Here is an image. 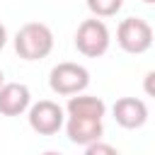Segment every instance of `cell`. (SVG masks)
Returning <instances> with one entry per match:
<instances>
[{
  "label": "cell",
  "mask_w": 155,
  "mask_h": 155,
  "mask_svg": "<svg viewBox=\"0 0 155 155\" xmlns=\"http://www.w3.org/2000/svg\"><path fill=\"white\" fill-rule=\"evenodd\" d=\"M15 51L22 61H41L53 51V31L44 22H27L15 34Z\"/></svg>",
  "instance_id": "6da1fadb"
},
{
  "label": "cell",
  "mask_w": 155,
  "mask_h": 155,
  "mask_svg": "<svg viewBox=\"0 0 155 155\" xmlns=\"http://www.w3.org/2000/svg\"><path fill=\"white\" fill-rule=\"evenodd\" d=\"M87 85H90V70L73 61H63L53 65L48 73V87L61 97H73L78 92H85Z\"/></svg>",
  "instance_id": "7a4b0ae2"
},
{
  "label": "cell",
  "mask_w": 155,
  "mask_h": 155,
  "mask_svg": "<svg viewBox=\"0 0 155 155\" xmlns=\"http://www.w3.org/2000/svg\"><path fill=\"white\" fill-rule=\"evenodd\" d=\"M109 44H111V34H109V27L102 22V17L80 22L78 31H75V48L82 56L99 58L109 51Z\"/></svg>",
  "instance_id": "3957f363"
},
{
  "label": "cell",
  "mask_w": 155,
  "mask_h": 155,
  "mask_svg": "<svg viewBox=\"0 0 155 155\" xmlns=\"http://www.w3.org/2000/svg\"><path fill=\"white\" fill-rule=\"evenodd\" d=\"M153 41H155V31L140 17H126L116 27V44L126 53H133V56L145 53L153 46Z\"/></svg>",
  "instance_id": "277c9868"
},
{
  "label": "cell",
  "mask_w": 155,
  "mask_h": 155,
  "mask_svg": "<svg viewBox=\"0 0 155 155\" xmlns=\"http://www.w3.org/2000/svg\"><path fill=\"white\" fill-rule=\"evenodd\" d=\"M65 109L53 99H39L27 111L29 128L39 136H56L61 128H65Z\"/></svg>",
  "instance_id": "5b68a950"
},
{
  "label": "cell",
  "mask_w": 155,
  "mask_h": 155,
  "mask_svg": "<svg viewBox=\"0 0 155 155\" xmlns=\"http://www.w3.org/2000/svg\"><path fill=\"white\" fill-rule=\"evenodd\" d=\"M65 136L73 145L87 148L94 140L104 138V124L102 119H85V116H68L65 119Z\"/></svg>",
  "instance_id": "8992f818"
},
{
  "label": "cell",
  "mask_w": 155,
  "mask_h": 155,
  "mask_svg": "<svg viewBox=\"0 0 155 155\" xmlns=\"http://www.w3.org/2000/svg\"><path fill=\"white\" fill-rule=\"evenodd\" d=\"M111 114H114V121L128 131L140 128L148 121V107L138 97H119L111 107Z\"/></svg>",
  "instance_id": "52a82bcc"
},
{
  "label": "cell",
  "mask_w": 155,
  "mask_h": 155,
  "mask_svg": "<svg viewBox=\"0 0 155 155\" xmlns=\"http://www.w3.org/2000/svg\"><path fill=\"white\" fill-rule=\"evenodd\" d=\"M31 92L22 82H5L0 87V114L2 116H19L29 111Z\"/></svg>",
  "instance_id": "ba28073f"
},
{
  "label": "cell",
  "mask_w": 155,
  "mask_h": 155,
  "mask_svg": "<svg viewBox=\"0 0 155 155\" xmlns=\"http://www.w3.org/2000/svg\"><path fill=\"white\" fill-rule=\"evenodd\" d=\"M65 114H68V116H85V119H104V114H107V104H104L102 97L78 92V94L68 97Z\"/></svg>",
  "instance_id": "9c48e42d"
},
{
  "label": "cell",
  "mask_w": 155,
  "mask_h": 155,
  "mask_svg": "<svg viewBox=\"0 0 155 155\" xmlns=\"http://www.w3.org/2000/svg\"><path fill=\"white\" fill-rule=\"evenodd\" d=\"M87 2V10L94 15V17H114L121 7H124V0H85Z\"/></svg>",
  "instance_id": "30bf717a"
},
{
  "label": "cell",
  "mask_w": 155,
  "mask_h": 155,
  "mask_svg": "<svg viewBox=\"0 0 155 155\" xmlns=\"http://www.w3.org/2000/svg\"><path fill=\"white\" fill-rule=\"evenodd\" d=\"M85 153H87V155H116L119 150H116L114 145H107V143H102V140H94V143H90V145L85 148Z\"/></svg>",
  "instance_id": "8fae6325"
},
{
  "label": "cell",
  "mask_w": 155,
  "mask_h": 155,
  "mask_svg": "<svg viewBox=\"0 0 155 155\" xmlns=\"http://www.w3.org/2000/svg\"><path fill=\"white\" fill-rule=\"evenodd\" d=\"M143 92L155 99V70L145 73V78H143Z\"/></svg>",
  "instance_id": "7c38bea8"
},
{
  "label": "cell",
  "mask_w": 155,
  "mask_h": 155,
  "mask_svg": "<svg viewBox=\"0 0 155 155\" xmlns=\"http://www.w3.org/2000/svg\"><path fill=\"white\" fill-rule=\"evenodd\" d=\"M5 44H7V29H5V24L0 22V51L5 48Z\"/></svg>",
  "instance_id": "4fadbf2b"
},
{
  "label": "cell",
  "mask_w": 155,
  "mask_h": 155,
  "mask_svg": "<svg viewBox=\"0 0 155 155\" xmlns=\"http://www.w3.org/2000/svg\"><path fill=\"white\" fill-rule=\"evenodd\" d=\"M5 85V73H2V68H0V87Z\"/></svg>",
  "instance_id": "5bb4252c"
},
{
  "label": "cell",
  "mask_w": 155,
  "mask_h": 155,
  "mask_svg": "<svg viewBox=\"0 0 155 155\" xmlns=\"http://www.w3.org/2000/svg\"><path fill=\"white\" fill-rule=\"evenodd\" d=\"M140 2H145V5H155V0H140Z\"/></svg>",
  "instance_id": "9a60e30c"
}]
</instances>
